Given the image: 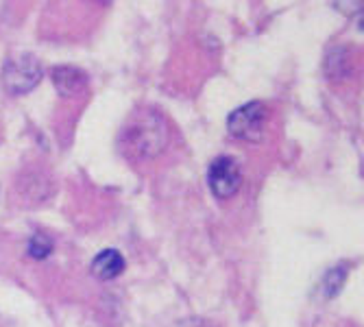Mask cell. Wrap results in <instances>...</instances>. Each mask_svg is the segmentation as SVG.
I'll list each match as a JSON object with an SVG mask.
<instances>
[{"instance_id":"obj_2","label":"cell","mask_w":364,"mask_h":327,"mask_svg":"<svg viewBox=\"0 0 364 327\" xmlns=\"http://www.w3.org/2000/svg\"><path fill=\"white\" fill-rule=\"evenodd\" d=\"M44 77L42 61L31 53H16L3 65V81L11 94H26Z\"/></svg>"},{"instance_id":"obj_4","label":"cell","mask_w":364,"mask_h":327,"mask_svg":"<svg viewBox=\"0 0 364 327\" xmlns=\"http://www.w3.org/2000/svg\"><path fill=\"white\" fill-rule=\"evenodd\" d=\"M208 183L216 199H231L234 194H238L242 186V173H240L238 161L231 157L214 159L208 173Z\"/></svg>"},{"instance_id":"obj_5","label":"cell","mask_w":364,"mask_h":327,"mask_svg":"<svg viewBox=\"0 0 364 327\" xmlns=\"http://www.w3.org/2000/svg\"><path fill=\"white\" fill-rule=\"evenodd\" d=\"M53 83L57 92L65 98H73L85 92L87 87V75L75 65H59L53 70Z\"/></svg>"},{"instance_id":"obj_6","label":"cell","mask_w":364,"mask_h":327,"mask_svg":"<svg viewBox=\"0 0 364 327\" xmlns=\"http://www.w3.org/2000/svg\"><path fill=\"white\" fill-rule=\"evenodd\" d=\"M124 271V257L120 251L116 249H105L101 251L94 262H92V273L101 279V282H109V279H116L120 273Z\"/></svg>"},{"instance_id":"obj_1","label":"cell","mask_w":364,"mask_h":327,"mask_svg":"<svg viewBox=\"0 0 364 327\" xmlns=\"http://www.w3.org/2000/svg\"><path fill=\"white\" fill-rule=\"evenodd\" d=\"M168 142L166 120L155 109H140L129 118L120 134V149L129 159H151Z\"/></svg>"},{"instance_id":"obj_3","label":"cell","mask_w":364,"mask_h":327,"mask_svg":"<svg viewBox=\"0 0 364 327\" xmlns=\"http://www.w3.org/2000/svg\"><path fill=\"white\" fill-rule=\"evenodd\" d=\"M269 112L259 101H251L236 112H231L227 118V129L229 134L245 140V142H259L264 138V127H267Z\"/></svg>"},{"instance_id":"obj_7","label":"cell","mask_w":364,"mask_h":327,"mask_svg":"<svg viewBox=\"0 0 364 327\" xmlns=\"http://www.w3.org/2000/svg\"><path fill=\"white\" fill-rule=\"evenodd\" d=\"M26 251L33 259H46L53 253V240L44 234H36V236H31Z\"/></svg>"}]
</instances>
